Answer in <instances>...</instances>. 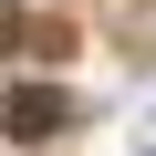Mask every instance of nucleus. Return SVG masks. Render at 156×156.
Instances as JSON below:
<instances>
[{"mask_svg":"<svg viewBox=\"0 0 156 156\" xmlns=\"http://www.w3.org/2000/svg\"><path fill=\"white\" fill-rule=\"evenodd\" d=\"M62 115H73V104H62L52 83H21V94H11V135H42V125H62Z\"/></svg>","mask_w":156,"mask_h":156,"instance_id":"obj_1","label":"nucleus"}]
</instances>
